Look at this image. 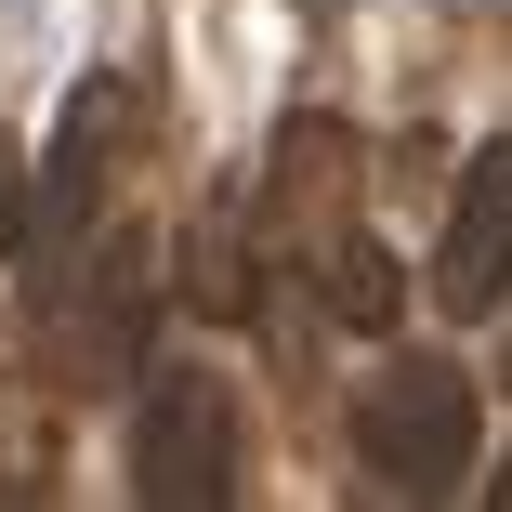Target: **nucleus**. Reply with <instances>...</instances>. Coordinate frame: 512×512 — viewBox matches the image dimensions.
I'll use <instances>...</instances> for the list:
<instances>
[{
	"label": "nucleus",
	"instance_id": "f257e3e1",
	"mask_svg": "<svg viewBox=\"0 0 512 512\" xmlns=\"http://www.w3.org/2000/svg\"><path fill=\"white\" fill-rule=\"evenodd\" d=\"M473 460H486V394L460 355H394L355 394V473L381 499H460Z\"/></svg>",
	"mask_w": 512,
	"mask_h": 512
},
{
	"label": "nucleus",
	"instance_id": "f03ea898",
	"mask_svg": "<svg viewBox=\"0 0 512 512\" xmlns=\"http://www.w3.org/2000/svg\"><path fill=\"white\" fill-rule=\"evenodd\" d=\"M132 499L145 512H224L237 499V407L211 368H145L132 394Z\"/></svg>",
	"mask_w": 512,
	"mask_h": 512
},
{
	"label": "nucleus",
	"instance_id": "7ed1b4c3",
	"mask_svg": "<svg viewBox=\"0 0 512 512\" xmlns=\"http://www.w3.org/2000/svg\"><path fill=\"white\" fill-rule=\"evenodd\" d=\"M119 119H132L119 79H79V92H66V119H53V145H40V184H27V224H14V276H27V289H66V276H79L92 184H106V158H119Z\"/></svg>",
	"mask_w": 512,
	"mask_h": 512
},
{
	"label": "nucleus",
	"instance_id": "20e7f679",
	"mask_svg": "<svg viewBox=\"0 0 512 512\" xmlns=\"http://www.w3.org/2000/svg\"><path fill=\"white\" fill-rule=\"evenodd\" d=\"M355 171H368V158H355L342 119H289V132H276V171H263V224H250L263 263H316V250L355 224Z\"/></svg>",
	"mask_w": 512,
	"mask_h": 512
},
{
	"label": "nucleus",
	"instance_id": "39448f33",
	"mask_svg": "<svg viewBox=\"0 0 512 512\" xmlns=\"http://www.w3.org/2000/svg\"><path fill=\"white\" fill-rule=\"evenodd\" d=\"M434 302H447V316H499V302H512V132L460 158L447 237H434Z\"/></svg>",
	"mask_w": 512,
	"mask_h": 512
},
{
	"label": "nucleus",
	"instance_id": "423d86ee",
	"mask_svg": "<svg viewBox=\"0 0 512 512\" xmlns=\"http://www.w3.org/2000/svg\"><path fill=\"white\" fill-rule=\"evenodd\" d=\"M302 276H316L329 329H355V342H381V329L407 316V276H394V250H381V237H355V224H342V237H329L316 263H302Z\"/></svg>",
	"mask_w": 512,
	"mask_h": 512
},
{
	"label": "nucleus",
	"instance_id": "0eeeda50",
	"mask_svg": "<svg viewBox=\"0 0 512 512\" xmlns=\"http://www.w3.org/2000/svg\"><path fill=\"white\" fill-rule=\"evenodd\" d=\"M250 250H263V237H237V224H211V237L184 250V302H197L211 329H237V316H250Z\"/></svg>",
	"mask_w": 512,
	"mask_h": 512
}]
</instances>
